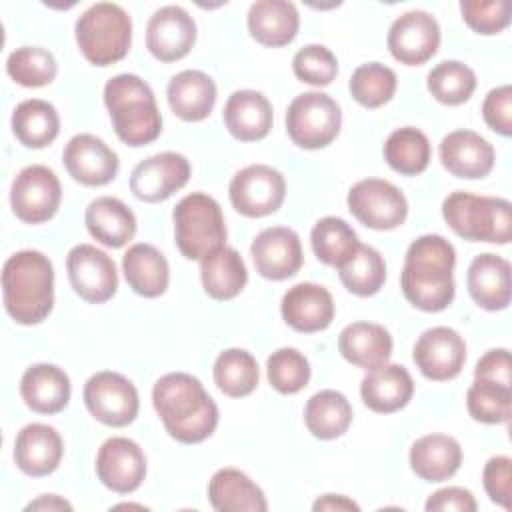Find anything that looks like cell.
I'll list each match as a JSON object with an SVG mask.
<instances>
[{
  "label": "cell",
  "instance_id": "6da1fadb",
  "mask_svg": "<svg viewBox=\"0 0 512 512\" xmlns=\"http://www.w3.org/2000/svg\"><path fill=\"white\" fill-rule=\"evenodd\" d=\"M456 250L440 234H424L410 242L400 272L404 298L422 312L446 310L456 294Z\"/></svg>",
  "mask_w": 512,
  "mask_h": 512
},
{
  "label": "cell",
  "instance_id": "7a4b0ae2",
  "mask_svg": "<svg viewBox=\"0 0 512 512\" xmlns=\"http://www.w3.org/2000/svg\"><path fill=\"white\" fill-rule=\"evenodd\" d=\"M152 404L166 432L182 444H198L210 438L220 412L204 384L186 372H168L152 388Z\"/></svg>",
  "mask_w": 512,
  "mask_h": 512
},
{
  "label": "cell",
  "instance_id": "3957f363",
  "mask_svg": "<svg viewBox=\"0 0 512 512\" xmlns=\"http://www.w3.org/2000/svg\"><path fill=\"white\" fill-rule=\"evenodd\" d=\"M2 300L22 326L40 324L54 306V266L40 250L14 252L2 268Z\"/></svg>",
  "mask_w": 512,
  "mask_h": 512
},
{
  "label": "cell",
  "instance_id": "277c9868",
  "mask_svg": "<svg viewBox=\"0 0 512 512\" xmlns=\"http://www.w3.org/2000/svg\"><path fill=\"white\" fill-rule=\"evenodd\" d=\"M104 106L116 136L128 146L154 142L162 132V114L154 92L136 74H116L104 84Z\"/></svg>",
  "mask_w": 512,
  "mask_h": 512
},
{
  "label": "cell",
  "instance_id": "5b68a950",
  "mask_svg": "<svg viewBox=\"0 0 512 512\" xmlns=\"http://www.w3.org/2000/svg\"><path fill=\"white\" fill-rule=\"evenodd\" d=\"M442 218L468 242L508 244L512 238V206L506 198L456 190L444 198Z\"/></svg>",
  "mask_w": 512,
  "mask_h": 512
},
{
  "label": "cell",
  "instance_id": "8992f818",
  "mask_svg": "<svg viewBox=\"0 0 512 512\" xmlns=\"http://www.w3.org/2000/svg\"><path fill=\"white\" fill-rule=\"evenodd\" d=\"M82 56L94 66L120 62L132 44V18L114 2H96L86 8L74 26Z\"/></svg>",
  "mask_w": 512,
  "mask_h": 512
},
{
  "label": "cell",
  "instance_id": "52a82bcc",
  "mask_svg": "<svg viewBox=\"0 0 512 512\" xmlns=\"http://www.w3.org/2000/svg\"><path fill=\"white\" fill-rule=\"evenodd\" d=\"M174 242L188 260H202L206 254L226 246V222L220 204L204 194H186L172 212Z\"/></svg>",
  "mask_w": 512,
  "mask_h": 512
},
{
  "label": "cell",
  "instance_id": "ba28073f",
  "mask_svg": "<svg viewBox=\"0 0 512 512\" xmlns=\"http://www.w3.org/2000/svg\"><path fill=\"white\" fill-rule=\"evenodd\" d=\"M340 126H342V112L338 102L320 90L298 94L288 104V110H286L288 138L304 150L326 148L340 134Z\"/></svg>",
  "mask_w": 512,
  "mask_h": 512
},
{
  "label": "cell",
  "instance_id": "9c48e42d",
  "mask_svg": "<svg viewBox=\"0 0 512 512\" xmlns=\"http://www.w3.org/2000/svg\"><path fill=\"white\" fill-rule=\"evenodd\" d=\"M352 216L372 230H394L408 216V200L404 192L388 180L364 178L358 180L346 196Z\"/></svg>",
  "mask_w": 512,
  "mask_h": 512
},
{
  "label": "cell",
  "instance_id": "30bf717a",
  "mask_svg": "<svg viewBox=\"0 0 512 512\" xmlns=\"http://www.w3.org/2000/svg\"><path fill=\"white\" fill-rule=\"evenodd\" d=\"M86 410L102 424L112 428L128 426L136 420L140 398L136 386L122 374L100 370L92 374L82 392Z\"/></svg>",
  "mask_w": 512,
  "mask_h": 512
},
{
  "label": "cell",
  "instance_id": "8fae6325",
  "mask_svg": "<svg viewBox=\"0 0 512 512\" xmlns=\"http://www.w3.org/2000/svg\"><path fill=\"white\" fill-rule=\"evenodd\" d=\"M228 196L232 208L246 218L274 214L286 198V180L280 170L268 164H250L238 170L230 184Z\"/></svg>",
  "mask_w": 512,
  "mask_h": 512
},
{
  "label": "cell",
  "instance_id": "7c38bea8",
  "mask_svg": "<svg viewBox=\"0 0 512 512\" xmlns=\"http://www.w3.org/2000/svg\"><path fill=\"white\" fill-rule=\"evenodd\" d=\"M60 200V180L56 172L44 164L26 166L12 180L10 206L16 218L26 224H42L54 218Z\"/></svg>",
  "mask_w": 512,
  "mask_h": 512
},
{
  "label": "cell",
  "instance_id": "4fadbf2b",
  "mask_svg": "<svg viewBox=\"0 0 512 512\" xmlns=\"http://www.w3.org/2000/svg\"><path fill=\"white\" fill-rule=\"evenodd\" d=\"M66 272L74 292L90 302L102 304L118 290V270L114 260L92 244H76L66 256Z\"/></svg>",
  "mask_w": 512,
  "mask_h": 512
},
{
  "label": "cell",
  "instance_id": "5bb4252c",
  "mask_svg": "<svg viewBox=\"0 0 512 512\" xmlns=\"http://www.w3.org/2000/svg\"><path fill=\"white\" fill-rule=\"evenodd\" d=\"M190 162L180 152H158L140 160L130 172V192L148 204L164 202L190 180Z\"/></svg>",
  "mask_w": 512,
  "mask_h": 512
},
{
  "label": "cell",
  "instance_id": "9a60e30c",
  "mask_svg": "<svg viewBox=\"0 0 512 512\" xmlns=\"http://www.w3.org/2000/svg\"><path fill=\"white\" fill-rule=\"evenodd\" d=\"M386 46L400 64L420 66L438 52L440 24L426 10H408L390 24Z\"/></svg>",
  "mask_w": 512,
  "mask_h": 512
},
{
  "label": "cell",
  "instance_id": "2e32d148",
  "mask_svg": "<svg viewBox=\"0 0 512 512\" xmlns=\"http://www.w3.org/2000/svg\"><path fill=\"white\" fill-rule=\"evenodd\" d=\"M412 360L428 380L446 382L462 372L466 362V342L450 326H432L414 342Z\"/></svg>",
  "mask_w": 512,
  "mask_h": 512
},
{
  "label": "cell",
  "instance_id": "e0dca14e",
  "mask_svg": "<svg viewBox=\"0 0 512 512\" xmlns=\"http://www.w3.org/2000/svg\"><path fill=\"white\" fill-rule=\"evenodd\" d=\"M96 476L116 494L136 492L146 478V456L138 442L126 436L104 440L96 454Z\"/></svg>",
  "mask_w": 512,
  "mask_h": 512
},
{
  "label": "cell",
  "instance_id": "ac0fdd59",
  "mask_svg": "<svg viewBox=\"0 0 512 512\" xmlns=\"http://www.w3.org/2000/svg\"><path fill=\"white\" fill-rule=\"evenodd\" d=\"M62 162L72 180L82 186H106L120 168L118 154L102 138L88 132L74 134L66 142Z\"/></svg>",
  "mask_w": 512,
  "mask_h": 512
},
{
  "label": "cell",
  "instance_id": "d6986e66",
  "mask_svg": "<svg viewBox=\"0 0 512 512\" xmlns=\"http://www.w3.org/2000/svg\"><path fill=\"white\" fill-rule=\"evenodd\" d=\"M250 256L256 272L274 282L292 278L304 262L300 236L288 226H270L256 234Z\"/></svg>",
  "mask_w": 512,
  "mask_h": 512
},
{
  "label": "cell",
  "instance_id": "ffe728a7",
  "mask_svg": "<svg viewBox=\"0 0 512 512\" xmlns=\"http://www.w3.org/2000/svg\"><path fill=\"white\" fill-rule=\"evenodd\" d=\"M194 42L196 22L182 6H162L146 24V48L160 62L182 60L194 48Z\"/></svg>",
  "mask_w": 512,
  "mask_h": 512
},
{
  "label": "cell",
  "instance_id": "44dd1931",
  "mask_svg": "<svg viewBox=\"0 0 512 512\" xmlns=\"http://www.w3.org/2000/svg\"><path fill=\"white\" fill-rule=\"evenodd\" d=\"M280 312L292 330L314 334L332 324L336 308L328 288L316 282H298L284 292Z\"/></svg>",
  "mask_w": 512,
  "mask_h": 512
},
{
  "label": "cell",
  "instance_id": "7402d4cb",
  "mask_svg": "<svg viewBox=\"0 0 512 512\" xmlns=\"http://www.w3.org/2000/svg\"><path fill=\"white\" fill-rule=\"evenodd\" d=\"M442 166L456 178L478 180L492 172L496 162L494 146L474 130L448 132L438 146Z\"/></svg>",
  "mask_w": 512,
  "mask_h": 512
},
{
  "label": "cell",
  "instance_id": "603a6c76",
  "mask_svg": "<svg viewBox=\"0 0 512 512\" xmlns=\"http://www.w3.org/2000/svg\"><path fill=\"white\" fill-rule=\"evenodd\" d=\"M64 456L62 436L54 426L32 422L26 424L14 440V462L32 478L52 474Z\"/></svg>",
  "mask_w": 512,
  "mask_h": 512
},
{
  "label": "cell",
  "instance_id": "cb8c5ba5",
  "mask_svg": "<svg viewBox=\"0 0 512 512\" xmlns=\"http://www.w3.org/2000/svg\"><path fill=\"white\" fill-rule=\"evenodd\" d=\"M72 386L68 374L48 362L32 364L20 378V396L24 404L38 414H58L70 402Z\"/></svg>",
  "mask_w": 512,
  "mask_h": 512
},
{
  "label": "cell",
  "instance_id": "d4e9b609",
  "mask_svg": "<svg viewBox=\"0 0 512 512\" xmlns=\"http://www.w3.org/2000/svg\"><path fill=\"white\" fill-rule=\"evenodd\" d=\"M470 298L488 312H498L510 304V262L498 254H478L466 274Z\"/></svg>",
  "mask_w": 512,
  "mask_h": 512
},
{
  "label": "cell",
  "instance_id": "484cf974",
  "mask_svg": "<svg viewBox=\"0 0 512 512\" xmlns=\"http://www.w3.org/2000/svg\"><path fill=\"white\" fill-rule=\"evenodd\" d=\"M224 124L228 132L240 142H258L268 136L274 110L270 100L258 90H236L224 104Z\"/></svg>",
  "mask_w": 512,
  "mask_h": 512
},
{
  "label": "cell",
  "instance_id": "4316f807",
  "mask_svg": "<svg viewBox=\"0 0 512 512\" xmlns=\"http://www.w3.org/2000/svg\"><path fill=\"white\" fill-rule=\"evenodd\" d=\"M392 336L376 322H352L338 336V350L346 362L366 372L384 366L392 356Z\"/></svg>",
  "mask_w": 512,
  "mask_h": 512
},
{
  "label": "cell",
  "instance_id": "83f0119b",
  "mask_svg": "<svg viewBox=\"0 0 512 512\" xmlns=\"http://www.w3.org/2000/svg\"><path fill=\"white\" fill-rule=\"evenodd\" d=\"M414 394V380L400 364H384L366 372L360 382L362 402L378 414H392L402 410Z\"/></svg>",
  "mask_w": 512,
  "mask_h": 512
},
{
  "label": "cell",
  "instance_id": "f1b7e54d",
  "mask_svg": "<svg viewBox=\"0 0 512 512\" xmlns=\"http://www.w3.org/2000/svg\"><path fill=\"white\" fill-rule=\"evenodd\" d=\"M216 84L202 70H182L166 86L168 106L184 122H200L210 116L216 104Z\"/></svg>",
  "mask_w": 512,
  "mask_h": 512
},
{
  "label": "cell",
  "instance_id": "f546056e",
  "mask_svg": "<svg viewBox=\"0 0 512 512\" xmlns=\"http://www.w3.org/2000/svg\"><path fill=\"white\" fill-rule=\"evenodd\" d=\"M248 32L266 46L280 48L290 44L300 28L298 8L288 0H258L248 8Z\"/></svg>",
  "mask_w": 512,
  "mask_h": 512
},
{
  "label": "cell",
  "instance_id": "4dcf8cb0",
  "mask_svg": "<svg viewBox=\"0 0 512 512\" xmlns=\"http://www.w3.org/2000/svg\"><path fill=\"white\" fill-rule=\"evenodd\" d=\"M408 462L420 480L444 482L460 470L462 446L448 434H426L410 446Z\"/></svg>",
  "mask_w": 512,
  "mask_h": 512
},
{
  "label": "cell",
  "instance_id": "1f68e13d",
  "mask_svg": "<svg viewBox=\"0 0 512 512\" xmlns=\"http://www.w3.org/2000/svg\"><path fill=\"white\" fill-rule=\"evenodd\" d=\"M208 500L218 512H266L262 488L238 468H220L208 482Z\"/></svg>",
  "mask_w": 512,
  "mask_h": 512
},
{
  "label": "cell",
  "instance_id": "d6a6232c",
  "mask_svg": "<svg viewBox=\"0 0 512 512\" xmlns=\"http://www.w3.org/2000/svg\"><path fill=\"white\" fill-rule=\"evenodd\" d=\"M84 224L88 234L108 248H122L136 234L134 212L114 196L94 198L84 212Z\"/></svg>",
  "mask_w": 512,
  "mask_h": 512
},
{
  "label": "cell",
  "instance_id": "836d02e7",
  "mask_svg": "<svg viewBox=\"0 0 512 512\" xmlns=\"http://www.w3.org/2000/svg\"><path fill=\"white\" fill-rule=\"evenodd\" d=\"M122 272L128 286L144 298H158L168 290L170 266L166 256L152 244H132L122 256Z\"/></svg>",
  "mask_w": 512,
  "mask_h": 512
},
{
  "label": "cell",
  "instance_id": "e575fe53",
  "mask_svg": "<svg viewBox=\"0 0 512 512\" xmlns=\"http://www.w3.org/2000/svg\"><path fill=\"white\" fill-rule=\"evenodd\" d=\"M200 280L210 298L224 302L236 298L244 290L248 270L238 250L222 246L200 260Z\"/></svg>",
  "mask_w": 512,
  "mask_h": 512
},
{
  "label": "cell",
  "instance_id": "d590c367",
  "mask_svg": "<svg viewBox=\"0 0 512 512\" xmlns=\"http://www.w3.org/2000/svg\"><path fill=\"white\" fill-rule=\"evenodd\" d=\"M12 132L26 148H46L58 138L60 116L48 100L28 98L12 112Z\"/></svg>",
  "mask_w": 512,
  "mask_h": 512
},
{
  "label": "cell",
  "instance_id": "8d00e7d4",
  "mask_svg": "<svg viewBox=\"0 0 512 512\" xmlns=\"http://www.w3.org/2000/svg\"><path fill=\"white\" fill-rule=\"evenodd\" d=\"M304 424L318 440L340 438L352 424V406L342 392L320 390L304 406Z\"/></svg>",
  "mask_w": 512,
  "mask_h": 512
},
{
  "label": "cell",
  "instance_id": "74e56055",
  "mask_svg": "<svg viewBox=\"0 0 512 512\" xmlns=\"http://www.w3.org/2000/svg\"><path fill=\"white\" fill-rule=\"evenodd\" d=\"M382 154L394 172L402 176H416L428 168L432 146L422 130L414 126H402L388 134Z\"/></svg>",
  "mask_w": 512,
  "mask_h": 512
},
{
  "label": "cell",
  "instance_id": "f35d334b",
  "mask_svg": "<svg viewBox=\"0 0 512 512\" xmlns=\"http://www.w3.org/2000/svg\"><path fill=\"white\" fill-rule=\"evenodd\" d=\"M212 376L222 394L230 398H244L256 390L260 368L248 350L226 348L216 356Z\"/></svg>",
  "mask_w": 512,
  "mask_h": 512
},
{
  "label": "cell",
  "instance_id": "ab89813d",
  "mask_svg": "<svg viewBox=\"0 0 512 512\" xmlns=\"http://www.w3.org/2000/svg\"><path fill=\"white\" fill-rule=\"evenodd\" d=\"M310 244L314 256L326 264L340 268L360 246L356 230L338 216L320 218L310 232Z\"/></svg>",
  "mask_w": 512,
  "mask_h": 512
},
{
  "label": "cell",
  "instance_id": "60d3db41",
  "mask_svg": "<svg viewBox=\"0 0 512 512\" xmlns=\"http://www.w3.org/2000/svg\"><path fill=\"white\" fill-rule=\"evenodd\" d=\"M338 276L350 294L360 298L374 296L386 282L384 256L376 248L360 244L354 254L338 268Z\"/></svg>",
  "mask_w": 512,
  "mask_h": 512
},
{
  "label": "cell",
  "instance_id": "b9f144b4",
  "mask_svg": "<svg viewBox=\"0 0 512 512\" xmlns=\"http://www.w3.org/2000/svg\"><path fill=\"white\" fill-rule=\"evenodd\" d=\"M426 88L440 104L458 106L468 102L474 94L476 74L460 60H444L428 72Z\"/></svg>",
  "mask_w": 512,
  "mask_h": 512
},
{
  "label": "cell",
  "instance_id": "7bdbcfd3",
  "mask_svg": "<svg viewBox=\"0 0 512 512\" xmlns=\"http://www.w3.org/2000/svg\"><path fill=\"white\" fill-rule=\"evenodd\" d=\"M396 86V72L380 62L360 64L348 80L352 98L364 108H380L388 104L396 94Z\"/></svg>",
  "mask_w": 512,
  "mask_h": 512
},
{
  "label": "cell",
  "instance_id": "ee69618b",
  "mask_svg": "<svg viewBox=\"0 0 512 512\" xmlns=\"http://www.w3.org/2000/svg\"><path fill=\"white\" fill-rule=\"evenodd\" d=\"M6 72L20 86L42 88L56 78L58 64L50 50L42 46H22L10 52Z\"/></svg>",
  "mask_w": 512,
  "mask_h": 512
},
{
  "label": "cell",
  "instance_id": "f6af8a7d",
  "mask_svg": "<svg viewBox=\"0 0 512 512\" xmlns=\"http://www.w3.org/2000/svg\"><path fill=\"white\" fill-rule=\"evenodd\" d=\"M466 408L476 422L504 424L512 414V388L474 378L466 392Z\"/></svg>",
  "mask_w": 512,
  "mask_h": 512
},
{
  "label": "cell",
  "instance_id": "bcb514c9",
  "mask_svg": "<svg viewBox=\"0 0 512 512\" xmlns=\"http://www.w3.org/2000/svg\"><path fill=\"white\" fill-rule=\"evenodd\" d=\"M270 386L280 394H296L310 382V362L296 348H278L266 360Z\"/></svg>",
  "mask_w": 512,
  "mask_h": 512
},
{
  "label": "cell",
  "instance_id": "7dc6e473",
  "mask_svg": "<svg viewBox=\"0 0 512 512\" xmlns=\"http://www.w3.org/2000/svg\"><path fill=\"white\" fill-rule=\"evenodd\" d=\"M294 76L310 86H328L338 74V58L322 44H306L292 58Z\"/></svg>",
  "mask_w": 512,
  "mask_h": 512
},
{
  "label": "cell",
  "instance_id": "c3c4849f",
  "mask_svg": "<svg viewBox=\"0 0 512 512\" xmlns=\"http://www.w3.org/2000/svg\"><path fill=\"white\" fill-rule=\"evenodd\" d=\"M460 14L470 30L484 36L498 34L510 24V4L506 0H462Z\"/></svg>",
  "mask_w": 512,
  "mask_h": 512
},
{
  "label": "cell",
  "instance_id": "681fc988",
  "mask_svg": "<svg viewBox=\"0 0 512 512\" xmlns=\"http://www.w3.org/2000/svg\"><path fill=\"white\" fill-rule=\"evenodd\" d=\"M482 484L490 502L508 510L512 492V460L508 456H492L482 470Z\"/></svg>",
  "mask_w": 512,
  "mask_h": 512
},
{
  "label": "cell",
  "instance_id": "f907efd6",
  "mask_svg": "<svg viewBox=\"0 0 512 512\" xmlns=\"http://www.w3.org/2000/svg\"><path fill=\"white\" fill-rule=\"evenodd\" d=\"M482 118L488 128L498 132L500 136L512 134V88L510 84H502L492 88L482 102Z\"/></svg>",
  "mask_w": 512,
  "mask_h": 512
},
{
  "label": "cell",
  "instance_id": "816d5d0a",
  "mask_svg": "<svg viewBox=\"0 0 512 512\" xmlns=\"http://www.w3.org/2000/svg\"><path fill=\"white\" fill-rule=\"evenodd\" d=\"M476 380H490L502 386L512 388V368H510V352L506 348L488 350L474 366Z\"/></svg>",
  "mask_w": 512,
  "mask_h": 512
},
{
  "label": "cell",
  "instance_id": "f5cc1de1",
  "mask_svg": "<svg viewBox=\"0 0 512 512\" xmlns=\"http://www.w3.org/2000/svg\"><path fill=\"white\" fill-rule=\"evenodd\" d=\"M424 508L428 512H474L478 506L470 490L460 486H446L430 494Z\"/></svg>",
  "mask_w": 512,
  "mask_h": 512
},
{
  "label": "cell",
  "instance_id": "db71d44e",
  "mask_svg": "<svg viewBox=\"0 0 512 512\" xmlns=\"http://www.w3.org/2000/svg\"><path fill=\"white\" fill-rule=\"evenodd\" d=\"M312 510L314 512H320V510H328V512H334V510L336 512H352L354 510V512H358L360 506L344 494H324L312 504Z\"/></svg>",
  "mask_w": 512,
  "mask_h": 512
},
{
  "label": "cell",
  "instance_id": "11a10c76",
  "mask_svg": "<svg viewBox=\"0 0 512 512\" xmlns=\"http://www.w3.org/2000/svg\"><path fill=\"white\" fill-rule=\"evenodd\" d=\"M24 510L26 512H30V510H40V512H62V510H66V512H70L72 504L66 498L58 496V494H42L36 500L28 502Z\"/></svg>",
  "mask_w": 512,
  "mask_h": 512
},
{
  "label": "cell",
  "instance_id": "9f6ffc18",
  "mask_svg": "<svg viewBox=\"0 0 512 512\" xmlns=\"http://www.w3.org/2000/svg\"><path fill=\"white\" fill-rule=\"evenodd\" d=\"M114 508H138V510H144V506H140V504H118Z\"/></svg>",
  "mask_w": 512,
  "mask_h": 512
}]
</instances>
